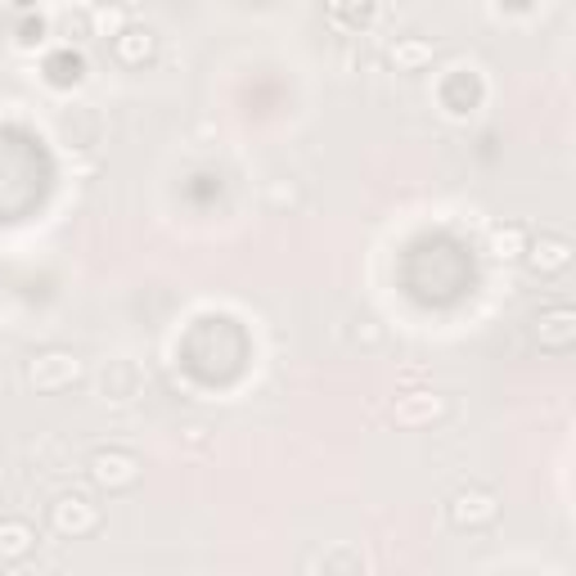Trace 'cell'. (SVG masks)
I'll return each instance as SVG.
<instances>
[{"label":"cell","instance_id":"4","mask_svg":"<svg viewBox=\"0 0 576 576\" xmlns=\"http://www.w3.org/2000/svg\"><path fill=\"white\" fill-rule=\"evenodd\" d=\"M50 527L63 536V540H82L99 527V510L86 500V495H59L50 504Z\"/></svg>","mask_w":576,"mask_h":576},{"label":"cell","instance_id":"14","mask_svg":"<svg viewBox=\"0 0 576 576\" xmlns=\"http://www.w3.org/2000/svg\"><path fill=\"white\" fill-rule=\"evenodd\" d=\"M41 32H46V23H41V19H37V23H23V37H19V41H23V46H32V41H41Z\"/></svg>","mask_w":576,"mask_h":576},{"label":"cell","instance_id":"8","mask_svg":"<svg viewBox=\"0 0 576 576\" xmlns=\"http://www.w3.org/2000/svg\"><path fill=\"white\" fill-rule=\"evenodd\" d=\"M154 50H158V37L149 27H135V23H126L118 37H113V54H118V63H126V68H140V63H149L154 59Z\"/></svg>","mask_w":576,"mask_h":576},{"label":"cell","instance_id":"13","mask_svg":"<svg viewBox=\"0 0 576 576\" xmlns=\"http://www.w3.org/2000/svg\"><path fill=\"white\" fill-rule=\"evenodd\" d=\"M347 5H360L365 14H375V5H379V0H329V10H333V14H343Z\"/></svg>","mask_w":576,"mask_h":576},{"label":"cell","instance_id":"10","mask_svg":"<svg viewBox=\"0 0 576 576\" xmlns=\"http://www.w3.org/2000/svg\"><path fill=\"white\" fill-rule=\"evenodd\" d=\"M37 550V531H32L23 518H5L0 523V559L5 563H19Z\"/></svg>","mask_w":576,"mask_h":576},{"label":"cell","instance_id":"12","mask_svg":"<svg viewBox=\"0 0 576 576\" xmlns=\"http://www.w3.org/2000/svg\"><path fill=\"white\" fill-rule=\"evenodd\" d=\"M131 19H126V10L122 5H113V0H99V5L90 10V37H118V32L126 27Z\"/></svg>","mask_w":576,"mask_h":576},{"label":"cell","instance_id":"1","mask_svg":"<svg viewBox=\"0 0 576 576\" xmlns=\"http://www.w3.org/2000/svg\"><path fill=\"white\" fill-rule=\"evenodd\" d=\"M23 379L32 392H63L82 379V356L68 352V347H50V352H37L27 360Z\"/></svg>","mask_w":576,"mask_h":576},{"label":"cell","instance_id":"5","mask_svg":"<svg viewBox=\"0 0 576 576\" xmlns=\"http://www.w3.org/2000/svg\"><path fill=\"white\" fill-rule=\"evenodd\" d=\"M392 424L396 428H428L432 419H442L446 415V396L442 392H405V396H396L392 401Z\"/></svg>","mask_w":576,"mask_h":576},{"label":"cell","instance_id":"7","mask_svg":"<svg viewBox=\"0 0 576 576\" xmlns=\"http://www.w3.org/2000/svg\"><path fill=\"white\" fill-rule=\"evenodd\" d=\"M536 343L546 352H567L576 343V311L567 302H554V307L536 316Z\"/></svg>","mask_w":576,"mask_h":576},{"label":"cell","instance_id":"11","mask_svg":"<svg viewBox=\"0 0 576 576\" xmlns=\"http://www.w3.org/2000/svg\"><path fill=\"white\" fill-rule=\"evenodd\" d=\"M523 253H527V230L523 225H495L491 230V257L495 261H523Z\"/></svg>","mask_w":576,"mask_h":576},{"label":"cell","instance_id":"6","mask_svg":"<svg viewBox=\"0 0 576 576\" xmlns=\"http://www.w3.org/2000/svg\"><path fill=\"white\" fill-rule=\"evenodd\" d=\"M572 240H563V234H540V240H527V253L523 261L531 266V275L550 280V275H563V270L572 266Z\"/></svg>","mask_w":576,"mask_h":576},{"label":"cell","instance_id":"2","mask_svg":"<svg viewBox=\"0 0 576 576\" xmlns=\"http://www.w3.org/2000/svg\"><path fill=\"white\" fill-rule=\"evenodd\" d=\"M446 518H451V527H459V531L491 527V523L500 518V500H495V491H487V487H459V491L446 500Z\"/></svg>","mask_w":576,"mask_h":576},{"label":"cell","instance_id":"15","mask_svg":"<svg viewBox=\"0 0 576 576\" xmlns=\"http://www.w3.org/2000/svg\"><path fill=\"white\" fill-rule=\"evenodd\" d=\"M14 5H19V10H32V5H37V0H14Z\"/></svg>","mask_w":576,"mask_h":576},{"label":"cell","instance_id":"3","mask_svg":"<svg viewBox=\"0 0 576 576\" xmlns=\"http://www.w3.org/2000/svg\"><path fill=\"white\" fill-rule=\"evenodd\" d=\"M86 473H90V482L99 491H126V487L140 482V459H135L131 451H95Z\"/></svg>","mask_w":576,"mask_h":576},{"label":"cell","instance_id":"9","mask_svg":"<svg viewBox=\"0 0 576 576\" xmlns=\"http://www.w3.org/2000/svg\"><path fill=\"white\" fill-rule=\"evenodd\" d=\"M437 59V46L424 41V37H396L388 46V63L396 68V73H419V68H428Z\"/></svg>","mask_w":576,"mask_h":576}]
</instances>
